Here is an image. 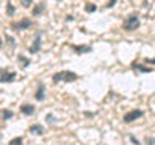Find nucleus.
Here are the masks:
<instances>
[{"instance_id": "nucleus-23", "label": "nucleus", "mask_w": 155, "mask_h": 145, "mask_svg": "<svg viewBox=\"0 0 155 145\" xmlns=\"http://www.w3.org/2000/svg\"><path fill=\"white\" fill-rule=\"evenodd\" d=\"M7 40H8L10 44H12V45H13V47H15V45H16V44H15V39H12V37H8V36H7Z\"/></svg>"}, {"instance_id": "nucleus-2", "label": "nucleus", "mask_w": 155, "mask_h": 145, "mask_svg": "<svg viewBox=\"0 0 155 145\" xmlns=\"http://www.w3.org/2000/svg\"><path fill=\"white\" fill-rule=\"evenodd\" d=\"M139 18L137 14H129L128 18H126V21L123 23V29L124 31H136V29L139 27Z\"/></svg>"}, {"instance_id": "nucleus-18", "label": "nucleus", "mask_w": 155, "mask_h": 145, "mask_svg": "<svg viewBox=\"0 0 155 145\" xmlns=\"http://www.w3.org/2000/svg\"><path fill=\"white\" fill-rule=\"evenodd\" d=\"M21 5H23V7H26V8H29L32 5V0H21Z\"/></svg>"}, {"instance_id": "nucleus-1", "label": "nucleus", "mask_w": 155, "mask_h": 145, "mask_svg": "<svg viewBox=\"0 0 155 145\" xmlns=\"http://www.w3.org/2000/svg\"><path fill=\"white\" fill-rule=\"evenodd\" d=\"M78 79H79V76L73 71H58L52 77L53 82H74Z\"/></svg>"}, {"instance_id": "nucleus-11", "label": "nucleus", "mask_w": 155, "mask_h": 145, "mask_svg": "<svg viewBox=\"0 0 155 145\" xmlns=\"http://www.w3.org/2000/svg\"><path fill=\"white\" fill-rule=\"evenodd\" d=\"M133 68L137 71H142V72H152L153 69L152 68H147V66H142V65H137V63H133Z\"/></svg>"}, {"instance_id": "nucleus-9", "label": "nucleus", "mask_w": 155, "mask_h": 145, "mask_svg": "<svg viewBox=\"0 0 155 145\" xmlns=\"http://www.w3.org/2000/svg\"><path fill=\"white\" fill-rule=\"evenodd\" d=\"M39 48H41V34L34 39V42H32V45L29 47V52L31 53H36V52H39Z\"/></svg>"}, {"instance_id": "nucleus-16", "label": "nucleus", "mask_w": 155, "mask_h": 145, "mask_svg": "<svg viewBox=\"0 0 155 145\" xmlns=\"http://www.w3.org/2000/svg\"><path fill=\"white\" fill-rule=\"evenodd\" d=\"M8 145H23V139L21 137H16V139H12Z\"/></svg>"}, {"instance_id": "nucleus-10", "label": "nucleus", "mask_w": 155, "mask_h": 145, "mask_svg": "<svg viewBox=\"0 0 155 145\" xmlns=\"http://www.w3.org/2000/svg\"><path fill=\"white\" fill-rule=\"evenodd\" d=\"M29 132H31V134H36V135H42V134H44V126H41V124H32L31 127H29Z\"/></svg>"}, {"instance_id": "nucleus-5", "label": "nucleus", "mask_w": 155, "mask_h": 145, "mask_svg": "<svg viewBox=\"0 0 155 145\" xmlns=\"http://www.w3.org/2000/svg\"><path fill=\"white\" fill-rule=\"evenodd\" d=\"M16 79V72L15 71H8V69H3L2 71V82H13Z\"/></svg>"}, {"instance_id": "nucleus-14", "label": "nucleus", "mask_w": 155, "mask_h": 145, "mask_svg": "<svg viewBox=\"0 0 155 145\" xmlns=\"http://www.w3.org/2000/svg\"><path fill=\"white\" fill-rule=\"evenodd\" d=\"M18 60L23 63V66H24V68H26V66L29 65V63H31V60H29V58H24L23 55H18Z\"/></svg>"}, {"instance_id": "nucleus-4", "label": "nucleus", "mask_w": 155, "mask_h": 145, "mask_svg": "<svg viewBox=\"0 0 155 145\" xmlns=\"http://www.w3.org/2000/svg\"><path fill=\"white\" fill-rule=\"evenodd\" d=\"M31 26H32V21H31V19L23 18L21 21L13 23V24H12V29H15V31H23V29H28V27H31Z\"/></svg>"}, {"instance_id": "nucleus-20", "label": "nucleus", "mask_w": 155, "mask_h": 145, "mask_svg": "<svg viewBox=\"0 0 155 145\" xmlns=\"http://www.w3.org/2000/svg\"><path fill=\"white\" fill-rule=\"evenodd\" d=\"M129 139H131V142H133L134 145H140V142H139V140L134 137V135H129Z\"/></svg>"}, {"instance_id": "nucleus-7", "label": "nucleus", "mask_w": 155, "mask_h": 145, "mask_svg": "<svg viewBox=\"0 0 155 145\" xmlns=\"http://www.w3.org/2000/svg\"><path fill=\"white\" fill-rule=\"evenodd\" d=\"M36 100L39 102H42L44 98H45V85L42 84V82H39V87H37V92H36Z\"/></svg>"}, {"instance_id": "nucleus-3", "label": "nucleus", "mask_w": 155, "mask_h": 145, "mask_svg": "<svg viewBox=\"0 0 155 145\" xmlns=\"http://www.w3.org/2000/svg\"><path fill=\"white\" fill-rule=\"evenodd\" d=\"M142 116H144V111L142 110H133V111H129V113L124 114L123 121H124V123H133V121L142 118Z\"/></svg>"}, {"instance_id": "nucleus-15", "label": "nucleus", "mask_w": 155, "mask_h": 145, "mask_svg": "<svg viewBox=\"0 0 155 145\" xmlns=\"http://www.w3.org/2000/svg\"><path fill=\"white\" fill-rule=\"evenodd\" d=\"M15 11H16V10H15L13 5L12 3H7V13H8V16H13Z\"/></svg>"}, {"instance_id": "nucleus-8", "label": "nucleus", "mask_w": 155, "mask_h": 145, "mask_svg": "<svg viewBox=\"0 0 155 145\" xmlns=\"http://www.w3.org/2000/svg\"><path fill=\"white\" fill-rule=\"evenodd\" d=\"M19 110H21V113H23V114H26V116L34 114V106H32L31 103H23Z\"/></svg>"}, {"instance_id": "nucleus-6", "label": "nucleus", "mask_w": 155, "mask_h": 145, "mask_svg": "<svg viewBox=\"0 0 155 145\" xmlns=\"http://www.w3.org/2000/svg\"><path fill=\"white\" fill-rule=\"evenodd\" d=\"M71 48L78 53V55H84V53H89L92 50L91 45H71Z\"/></svg>"}, {"instance_id": "nucleus-12", "label": "nucleus", "mask_w": 155, "mask_h": 145, "mask_svg": "<svg viewBox=\"0 0 155 145\" xmlns=\"http://www.w3.org/2000/svg\"><path fill=\"white\" fill-rule=\"evenodd\" d=\"M44 10H45V5L41 3V5H37V7L32 10V14H34V16H39V14H41V13L44 11Z\"/></svg>"}, {"instance_id": "nucleus-21", "label": "nucleus", "mask_w": 155, "mask_h": 145, "mask_svg": "<svg viewBox=\"0 0 155 145\" xmlns=\"http://www.w3.org/2000/svg\"><path fill=\"white\" fill-rule=\"evenodd\" d=\"M47 123H55V118H53V114H47Z\"/></svg>"}, {"instance_id": "nucleus-19", "label": "nucleus", "mask_w": 155, "mask_h": 145, "mask_svg": "<svg viewBox=\"0 0 155 145\" xmlns=\"http://www.w3.org/2000/svg\"><path fill=\"white\" fill-rule=\"evenodd\" d=\"M145 143H147V145H155V139L153 137H147V139H145Z\"/></svg>"}, {"instance_id": "nucleus-13", "label": "nucleus", "mask_w": 155, "mask_h": 145, "mask_svg": "<svg viewBox=\"0 0 155 145\" xmlns=\"http://www.w3.org/2000/svg\"><path fill=\"white\" fill-rule=\"evenodd\" d=\"M12 118H15L13 111H10V110H3V119H5V121H8V119H12Z\"/></svg>"}, {"instance_id": "nucleus-17", "label": "nucleus", "mask_w": 155, "mask_h": 145, "mask_svg": "<svg viewBox=\"0 0 155 145\" xmlns=\"http://www.w3.org/2000/svg\"><path fill=\"white\" fill-rule=\"evenodd\" d=\"M95 10H97V7H95L94 3H87L86 5V11L87 13H92V11H95Z\"/></svg>"}, {"instance_id": "nucleus-22", "label": "nucleus", "mask_w": 155, "mask_h": 145, "mask_svg": "<svg viewBox=\"0 0 155 145\" xmlns=\"http://www.w3.org/2000/svg\"><path fill=\"white\" fill-rule=\"evenodd\" d=\"M116 3V0H110V2L108 3H107V8H111V7H113V5Z\"/></svg>"}, {"instance_id": "nucleus-24", "label": "nucleus", "mask_w": 155, "mask_h": 145, "mask_svg": "<svg viewBox=\"0 0 155 145\" xmlns=\"http://www.w3.org/2000/svg\"><path fill=\"white\" fill-rule=\"evenodd\" d=\"M149 63H153V65H155V58H152V60H147Z\"/></svg>"}]
</instances>
